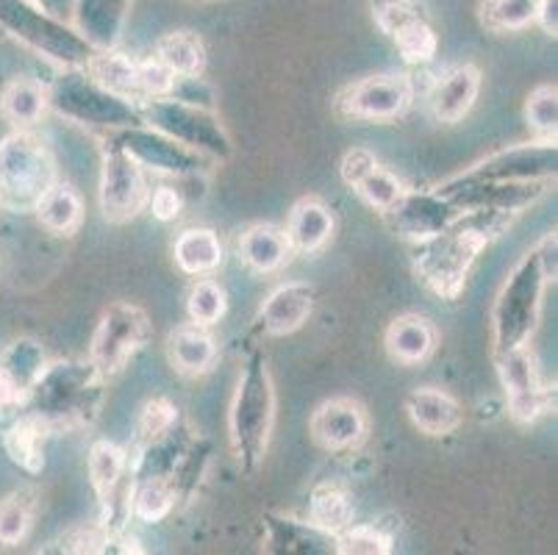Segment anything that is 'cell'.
Wrapping results in <instances>:
<instances>
[{
	"mask_svg": "<svg viewBox=\"0 0 558 555\" xmlns=\"http://www.w3.org/2000/svg\"><path fill=\"white\" fill-rule=\"evenodd\" d=\"M514 217L517 214L506 212H461V217L448 231L420 244V253L414 258L420 281L436 298L448 303L459 300L475 258L492 239H497L511 226Z\"/></svg>",
	"mask_w": 558,
	"mask_h": 555,
	"instance_id": "6da1fadb",
	"label": "cell"
},
{
	"mask_svg": "<svg viewBox=\"0 0 558 555\" xmlns=\"http://www.w3.org/2000/svg\"><path fill=\"white\" fill-rule=\"evenodd\" d=\"M272 422H276V395H272L267 355L253 350L242 366L240 384L231 403V445L242 472L253 475L267 456Z\"/></svg>",
	"mask_w": 558,
	"mask_h": 555,
	"instance_id": "7a4b0ae2",
	"label": "cell"
},
{
	"mask_svg": "<svg viewBox=\"0 0 558 555\" xmlns=\"http://www.w3.org/2000/svg\"><path fill=\"white\" fill-rule=\"evenodd\" d=\"M104 378L89 361H59L45 364L37 384L25 395V406L50 431L84 425L98 414Z\"/></svg>",
	"mask_w": 558,
	"mask_h": 555,
	"instance_id": "3957f363",
	"label": "cell"
},
{
	"mask_svg": "<svg viewBox=\"0 0 558 555\" xmlns=\"http://www.w3.org/2000/svg\"><path fill=\"white\" fill-rule=\"evenodd\" d=\"M556 281L545 269L539 251L522 256V262L511 269L504 289L497 292L495 309H492V330H495V353L527 345L539 323L542 294L547 283Z\"/></svg>",
	"mask_w": 558,
	"mask_h": 555,
	"instance_id": "277c9868",
	"label": "cell"
},
{
	"mask_svg": "<svg viewBox=\"0 0 558 555\" xmlns=\"http://www.w3.org/2000/svg\"><path fill=\"white\" fill-rule=\"evenodd\" d=\"M48 109L81 125L123 131L145 125L140 106L125 100L98 81L89 79L84 68H64V73L48 86Z\"/></svg>",
	"mask_w": 558,
	"mask_h": 555,
	"instance_id": "5b68a950",
	"label": "cell"
},
{
	"mask_svg": "<svg viewBox=\"0 0 558 555\" xmlns=\"http://www.w3.org/2000/svg\"><path fill=\"white\" fill-rule=\"evenodd\" d=\"M0 28L62 68H84L98 50L78 28L50 17L32 0H0Z\"/></svg>",
	"mask_w": 558,
	"mask_h": 555,
	"instance_id": "8992f818",
	"label": "cell"
},
{
	"mask_svg": "<svg viewBox=\"0 0 558 555\" xmlns=\"http://www.w3.org/2000/svg\"><path fill=\"white\" fill-rule=\"evenodd\" d=\"M56 181V161L39 136L17 131L0 142V208L34 212Z\"/></svg>",
	"mask_w": 558,
	"mask_h": 555,
	"instance_id": "52a82bcc",
	"label": "cell"
},
{
	"mask_svg": "<svg viewBox=\"0 0 558 555\" xmlns=\"http://www.w3.org/2000/svg\"><path fill=\"white\" fill-rule=\"evenodd\" d=\"M140 114L145 125L161 131L170 140L192 147V150L211 156V159H228L231 156V140L215 114L203 106L186 104L181 98H148L142 100Z\"/></svg>",
	"mask_w": 558,
	"mask_h": 555,
	"instance_id": "ba28073f",
	"label": "cell"
},
{
	"mask_svg": "<svg viewBox=\"0 0 558 555\" xmlns=\"http://www.w3.org/2000/svg\"><path fill=\"white\" fill-rule=\"evenodd\" d=\"M150 339V323L140 305L114 303L109 305L95 328L89 345V364L98 370L104 381L114 378L129 366V361L145 348Z\"/></svg>",
	"mask_w": 558,
	"mask_h": 555,
	"instance_id": "9c48e42d",
	"label": "cell"
},
{
	"mask_svg": "<svg viewBox=\"0 0 558 555\" xmlns=\"http://www.w3.org/2000/svg\"><path fill=\"white\" fill-rule=\"evenodd\" d=\"M148 181L145 167L129 150L117 145V140L106 142L104 161H100V212L109 222L134 220L142 208L148 206Z\"/></svg>",
	"mask_w": 558,
	"mask_h": 555,
	"instance_id": "30bf717a",
	"label": "cell"
},
{
	"mask_svg": "<svg viewBox=\"0 0 558 555\" xmlns=\"http://www.w3.org/2000/svg\"><path fill=\"white\" fill-rule=\"evenodd\" d=\"M414 104V84L409 75L378 73L344 86L337 98V111L344 120L387 122L398 120Z\"/></svg>",
	"mask_w": 558,
	"mask_h": 555,
	"instance_id": "8fae6325",
	"label": "cell"
},
{
	"mask_svg": "<svg viewBox=\"0 0 558 555\" xmlns=\"http://www.w3.org/2000/svg\"><path fill=\"white\" fill-rule=\"evenodd\" d=\"M547 181H466L450 178L436 192L448 197L459 212H506L520 214L545 195Z\"/></svg>",
	"mask_w": 558,
	"mask_h": 555,
	"instance_id": "7c38bea8",
	"label": "cell"
},
{
	"mask_svg": "<svg viewBox=\"0 0 558 555\" xmlns=\"http://www.w3.org/2000/svg\"><path fill=\"white\" fill-rule=\"evenodd\" d=\"M497 375L509 397V414L517 422H536L550 411V391L542 384L536 355L527 345L495 353Z\"/></svg>",
	"mask_w": 558,
	"mask_h": 555,
	"instance_id": "4fadbf2b",
	"label": "cell"
},
{
	"mask_svg": "<svg viewBox=\"0 0 558 555\" xmlns=\"http://www.w3.org/2000/svg\"><path fill=\"white\" fill-rule=\"evenodd\" d=\"M461 217L459 208L442 197L439 192H409L405 190L392 206L384 212L389 231L398 237L409 239V242H428V239L439 237L448 231L456 220Z\"/></svg>",
	"mask_w": 558,
	"mask_h": 555,
	"instance_id": "5bb4252c",
	"label": "cell"
},
{
	"mask_svg": "<svg viewBox=\"0 0 558 555\" xmlns=\"http://www.w3.org/2000/svg\"><path fill=\"white\" fill-rule=\"evenodd\" d=\"M117 145L129 150L142 167H150L156 172H167L175 178H192L201 176L206 170V156L192 147L181 145V142L170 140L167 134L156 129H145V125H134V129L117 131Z\"/></svg>",
	"mask_w": 558,
	"mask_h": 555,
	"instance_id": "9a60e30c",
	"label": "cell"
},
{
	"mask_svg": "<svg viewBox=\"0 0 558 555\" xmlns=\"http://www.w3.org/2000/svg\"><path fill=\"white\" fill-rule=\"evenodd\" d=\"M556 142L536 140L534 145L495 153L461 178H466V181H547L550 176H556Z\"/></svg>",
	"mask_w": 558,
	"mask_h": 555,
	"instance_id": "2e32d148",
	"label": "cell"
},
{
	"mask_svg": "<svg viewBox=\"0 0 558 555\" xmlns=\"http://www.w3.org/2000/svg\"><path fill=\"white\" fill-rule=\"evenodd\" d=\"M339 172H342V181L348 183L350 190L356 192L369 208H375V212L380 214L387 212V208L405 192L403 181H400L395 172H389L387 167L380 165L373 153L364 150V147L344 153Z\"/></svg>",
	"mask_w": 558,
	"mask_h": 555,
	"instance_id": "e0dca14e",
	"label": "cell"
},
{
	"mask_svg": "<svg viewBox=\"0 0 558 555\" xmlns=\"http://www.w3.org/2000/svg\"><path fill=\"white\" fill-rule=\"evenodd\" d=\"M312 436L323 450L342 453L362 445L367 436V414L362 403L350 397H333L319 406L312 417Z\"/></svg>",
	"mask_w": 558,
	"mask_h": 555,
	"instance_id": "ac0fdd59",
	"label": "cell"
},
{
	"mask_svg": "<svg viewBox=\"0 0 558 555\" xmlns=\"http://www.w3.org/2000/svg\"><path fill=\"white\" fill-rule=\"evenodd\" d=\"M314 292L312 283H283L278 287L270 298L262 303V312H258V325L267 336H289L295 334L298 328H303L308 317L314 312Z\"/></svg>",
	"mask_w": 558,
	"mask_h": 555,
	"instance_id": "d6986e66",
	"label": "cell"
},
{
	"mask_svg": "<svg viewBox=\"0 0 558 555\" xmlns=\"http://www.w3.org/2000/svg\"><path fill=\"white\" fill-rule=\"evenodd\" d=\"M481 92V70L475 64H459L448 73L439 75V81L430 89V111L439 122H459L473 111Z\"/></svg>",
	"mask_w": 558,
	"mask_h": 555,
	"instance_id": "ffe728a7",
	"label": "cell"
},
{
	"mask_svg": "<svg viewBox=\"0 0 558 555\" xmlns=\"http://www.w3.org/2000/svg\"><path fill=\"white\" fill-rule=\"evenodd\" d=\"M333 214L317 197H303L292 206L283 233L292 253H317L323 251L333 237Z\"/></svg>",
	"mask_w": 558,
	"mask_h": 555,
	"instance_id": "44dd1931",
	"label": "cell"
},
{
	"mask_svg": "<svg viewBox=\"0 0 558 555\" xmlns=\"http://www.w3.org/2000/svg\"><path fill=\"white\" fill-rule=\"evenodd\" d=\"M405 411L414 427H420L425 436H448L461 425V406L453 397L434 386L414 389L405 397Z\"/></svg>",
	"mask_w": 558,
	"mask_h": 555,
	"instance_id": "7402d4cb",
	"label": "cell"
},
{
	"mask_svg": "<svg viewBox=\"0 0 558 555\" xmlns=\"http://www.w3.org/2000/svg\"><path fill=\"white\" fill-rule=\"evenodd\" d=\"M131 0H78L75 3V28L95 48H114L129 17Z\"/></svg>",
	"mask_w": 558,
	"mask_h": 555,
	"instance_id": "603a6c76",
	"label": "cell"
},
{
	"mask_svg": "<svg viewBox=\"0 0 558 555\" xmlns=\"http://www.w3.org/2000/svg\"><path fill=\"white\" fill-rule=\"evenodd\" d=\"M384 345H387V353L398 364H423L436 348V330L420 314H403V317L392 319V325L387 328V336H384Z\"/></svg>",
	"mask_w": 558,
	"mask_h": 555,
	"instance_id": "cb8c5ba5",
	"label": "cell"
},
{
	"mask_svg": "<svg viewBox=\"0 0 558 555\" xmlns=\"http://www.w3.org/2000/svg\"><path fill=\"white\" fill-rule=\"evenodd\" d=\"M167 355L181 375H203L215 366L217 345L203 325H181L167 336Z\"/></svg>",
	"mask_w": 558,
	"mask_h": 555,
	"instance_id": "d4e9b609",
	"label": "cell"
},
{
	"mask_svg": "<svg viewBox=\"0 0 558 555\" xmlns=\"http://www.w3.org/2000/svg\"><path fill=\"white\" fill-rule=\"evenodd\" d=\"M289 256H292V248H289L283 228L262 222V226H253L242 233L240 258L253 273H276L289 262Z\"/></svg>",
	"mask_w": 558,
	"mask_h": 555,
	"instance_id": "484cf974",
	"label": "cell"
},
{
	"mask_svg": "<svg viewBox=\"0 0 558 555\" xmlns=\"http://www.w3.org/2000/svg\"><path fill=\"white\" fill-rule=\"evenodd\" d=\"M84 70L89 79H95L100 86H106V89L120 95V98L142 104L140 81H136V61L131 56L120 53L114 48H98L93 59L84 64Z\"/></svg>",
	"mask_w": 558,
	"mask_h": 555,
	"instance_id": "4316f807",
	"label": "cell"
},
{
	"mask_svg": "<svg viewBox=\"0 0 558 555\" xmlns=\"http://www.w3.org/2000/svg\"><path fill=\"white\" fill-rule=\"evenodd\" d=\"M353 517H356V506H353V497L344 486L339 483H323L312 492L308 497V526L317 528V531L328 533V536H339L344 528L353 526Z\"/></svg>",
	"mask_w": 558,
	"mask_h": 555,
	"instance_id": "83f0119b",
	"label": "cell"
},
{
	"mask_svg": "<svg viewBox=\"0 0 558 555\" xmlns=\"http://www.w3.org/2000/svg\"><path fill=\"white\" fill-rule=\"evenodd\" d=\"M172 258L181 273L203 278L222 264V242L211 228H186L172 244Z\"/></svg>",
	"mask_w": 558,
	"mask_h": 555,
	"instance_id": "f1b7e54d",
	"label": "cell"
},
{
	"mask_svg": "<svg viewBox=\"0 0 558 555\" xmlns=\"http://www.w3.org/2000/svg\"><path fill=\"white\" fill-rule=\"evenodd\" d=\"M48 111V89L28 75H17L0 92V114L17 129L37 125Z\"/></svg>",
	"mask_w": 558,
	"mask_h": 555,
	"instance_id": "f546056e",
	"label": "cell"
},
{
	"mask_svg": "<svg viewBox=\"0 0 558 555\" xmlns=\"http://www.w3.org/2000/svg\"><path fill=\"white\" fill-rule=\"evenodd\" d=\"M39 226L48 228L50 233H59V237H73L81 228L84 220V203H81L78 192L70 186V183L56 181L39 203L34 206Z\"/></svg>",
	"mask_w": 558,
	"mask_h": 555,
	"instance_id": "4dcf8cb0",
	"label": "cell"
},
{
	"mask_svg": "<svg viewBox=\"0 0 558 555\" xmlns=\"http://www.w3.org/2000/svg\"><path fill=\"white\" fill-rule=\"evenodd\" d=\"M50 434V427L39 420L37 414H20L17 420L9 425L7 436H3V445H7L9 458H12L14 464L23 467L25 472H32L37 475L39 470L45 467V436Z\"/></svg>",
	"mask_w": 558,
	"mask_h": 555,
	"instance_id": "1f68e13d",
	"label": "cell"
},
{
	"mask_svg": "<svg viewBox=\"0 0 558 555\" xmlns=\"http://www.w3.org/2000/svg\"><path fill=\"white\" fill-rule=\"evenodd\" d=\"M154 56L175 79H197L206 68V48L192 31H170L159 37Z\"/></svg>",
	"mask_w": 558,
	"mask_h": 555,
	"instance_id": "d6a6232c",
	"label": "cell"
},
{
	"mask_svg": "<svg viewBox=\"0 0 558 555\" xmlns=\"http://www.w3.org/2000/svg\"><path fill=\"white\" fill-rule=\"evenodd\" d=\"M175 500H179V488L170 478L142 475L131 481V517L142 519V522H161L175 508Z\"/></svg>",
	"mask_w": 558,
	"mask_h": 555,
	"instance_id": "836d02e7",
	"label": "cell"
},
{
	"mask_svg": "<svg viewBox=\"0 0 558 555\" xmlns=\"http://www.w3.org/2000/svg\"><path fill=\"white\" fill-rule=\"evenodd\" d=\"M539 0H481L478 20L492 34H511L534 25Z\"/></svg>",
	"mask_w": 558,
	"mask_h": 555,
	"instance_id": "e575fe53",
	"label": "cell"
},
{
	"mask_svg": "<svg viewBox=\"0 0 558 555\" xmlns=\"http://www.w3.org/2000/svg\"><path fill=\"white\" fill-rule=\"evenodd\" d=\"M0 366L3 373L9 375L14 386H17L23 395H28L37 378L45 370V353L34 339H17L7 348V353L0 355Z\"/></svg>",
	"mask_w": 558,
	"mask_h": 555,
	"instance_id": "d590c367",
	"label": "cell"
},
{
	"mask_svg": "<svg viewBox=\"0 0 558 555\" xmlns=\"http://www.w3.org/2000/svg\"><path fill=\"white\" fill-rule=\"evenodd\" d=\"M32 488H20L9 497L0 500V544L3 547H14L23 542L32 531L34 511H37V500H34Z\"/></svg>",
	"mask_w": 558,
	"mask_h": 555,
	"instance_id": "8d00e7d4",
	"label": "cell"
},
{
	"mask_svg": "<svg viewBox=\"0 0 558 555\" xmlns=\"http://www.w3.org/2000/svg\"><path fill=\"white\" fill-rule=\"evenodd\" d=\"M228 298L226 289L217 281H209V278H201V281L192 283L190 294H186V314L195 325H217L222 317H226Z\"/></svg>",
	"mask_w": 558,
	"mask_h": 555,
	"instance_id": "74e56055",
	"label": "cell"
},
{
	"mask_svg": "<svg viewBox=\"0 0 558 555\" xmlns=\"http://www.w3.org/2000/svg\"><path fill=\"white\" fill-rule=\"evenodd\" d=\"M527 129L534 131L536 140L556 142L558 129V89L553 84L536 86L525 100Z\"/></svg>",
	"mask_w": 558,
	"mask_h": 555,
	"instance_id": "f35d334b",
	"label": "cell"
},
{
	"mask_svg": "<svg viewBox=\"0 0 558 555\" xmlns=\"http://www.w3.org/2000/svg\"><path fill=\"white\" fill-rule=\"evenodd\" d=\"M392 39L398 53L403 56V61H409V64H428V61L436 56V48H439L428 17L400 28Z\"/></svg>",
	"mask_w": 558,
	"mask_h": 555,
	"instance_id": "ab89813d",
	"label": "cell"
},
{
	"mask_svg": "<svg viewBox=\"0 0 558 555\" xmlns=\"http://www.w3.org/2000/svg\"><path fill=\"white\" fill-rule=\"evenodd\" d=\"M333 553L339 555H387L392 553V539L375 526H350L333 539Z\"/></svg>",
	"mask_w": 558,
	"mask_h": 555,
	"instance_id": "60d3db41",
	"label": "cell"
},
{
	"mask_svg": "<svg viewBox=\"0 0 558 555\" xmlns=\"http://www.w3.org/2000/svg\"><path fill=\"white\" fill-rule=\"evenodd\" d=\"M373 20L387 37H395L405 25L425 20V7L417 0H369Z\"/></svg>",
	"mask_w": 558,
	"mask_h": 555,
	"instance_id": "b9f144b4",
	"label": "cell"
},
{
	"mask_svg": "<svg viewBox=\"0 0 558 555\" xmlns=\"http://www.w3.org/2000/svg\"><path fill=\"white\" fill-rule=\"evenodd\" d=\"M175 425H179V409L167 397H154V400L142 406L140 422H136V436H140L142 445H150V442L170 434Z\"/></svg>",
	"mask_w": 558,
	"mask_h": 555,
	"instance_id": "7bdbcfd3",
	"label": "cell"
},
{
	"mask_svg": "<svg viewBox=\"0 0 558 555\" xmlns=\"http://www.w3.org/2000/svg\"><path fill=\"white\" fill-rule=\"evenodd\" d=\"M136 81H140V92H142V100L148 98H167L172 95L175 89V75L156 59L154 53L148 59L136 61Z\"/></svg>",
	"mask_w": 558,
	"mask_h": 555,
	"instance_id": "ee69618b",
	"label": "cell"
},
{
	"mask_svg": "<svg viewBox=\"0 0 558 555\" xmlns=\"http://www.w3.org/2000/svg\"><path fill=\"white\" fill-rule=\"evenodd\" d=\"M148 206L154 212L156 220L161 222H170L175 220L181 214V206H184V197H181L179 190H172V186H156L154 195L148 197Z\"/></svg>",
	"mask_w": 558,
	"mask_h": 555,
	"instance_id": "f6af8a7d",
	"label": "cell"
},
{
	"mask_svg": "<svg viewBox=\"0 0 558 555\" xmlns=\"http://www.w3.org/2000/svg\"><path fill=\"white\" fill-rule=\"evenodd\" d=\"M23 406H25V395L12 384V381H9V375L3 373V366H0V417L17 414Z\"/></svg>",
	"mask_w": 558,
	"mask_h": 555,
	"instance_id": "bcb514c9",
	"label": "cell"
},
{
	"mask_svg": "<svg viewBox=\"0 0 558 555\" xmlns=\"http://www.w3.org/2000/svg\"><path fill=\"white\" fill-rule=\"evenodd\" d=\"M534 25H539L547 37H556L558 34V0H539V3H536Z\"/></svg>",
	"mask_w": 558,
	"mask_h": 555,
	"instance_id": "7dc6e473",
	"label": "cell"
},
{
	"mask_svg": "<svg viewBox=\"0 0 558 555\" xmlns=\"http://www.w3.org/2000/svg\"><path fill=\"white\" fill-rule=\"evenodd\" d=\"M34 3H37L43 12H48L50 17L70 23L75 14V3H78V0H34Z\"/></svg>",
	"mask_w": 558,
	"mask_h": 555,
	"instance_id": "c3c4849f",
	"label": "cell"
}]
</instances>
